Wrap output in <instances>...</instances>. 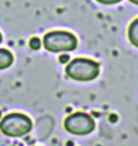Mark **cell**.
I'll use <instances>...</instances> for the list:
<instances>
[{
	"instance_id": "3957f363",
	"label": "cell",
	"mask_w": 138,
	"mask_h": 146,
	"mask_svg": "<svg viewBox=\"0 0 138 146\" xmlns=\"http://www.w3.org/2000/svg\"><path fill=\"white\" fill-rule=\"evenodd\" d=\"M44 48L50 52L73 51L78 46V40L74 34L63 31H53L45 34L43 40Z\"/></svg>"
},
{
	"instance_id": "ba28073f",
	"label": "cell",
	"mask_w": 138,
	"mask_h": 146,
	"mask_svg": "<svg viewBox=\"0 0 138 146\" xmlns=\"http://www.w3.org/2000/svg\"><path fill=\"white\" fill-rule=\"evenodd\" d=\"M96 1H98L102 5H115V4L120 3L121 0H96Z\"/></svg>"
},
{
	"instance_id": "8992f818",
	"label": "cell",
	"mask_w": 138,
	"mask_h": 146,
	"mask_svg": "<svg viewBox=\"0 0 138 146\" xmlns=\"http://www.w3.org/2000/svg\"><path fill=\"white\" fill-rule=\"evenodd\" d=\"M128 39L132 45L138 48V18H136L128 27Z\"/></svg>"
},
{
	"instance_id": "9c48e42d",
	"label": "cell",
	"mask_w": 138,
	"mask_h": 146,
	"mask_svg": "<svg viewBox=\"0 0 138 146\" xmlns=\"http://www.w3.org/2000/svg\"><path fill=\"white\" fill-rule=\"evenodd\" d=\"M68 60H69V56H68V55H61V56H59V61H61L62 63H66Z\"/></svg>"
},
{
	"instance_id": "52a82bcc",
	"label": "cell",
	"mask_w": 138,
	"mask_h": 146,
	"mask_svg": "<svg viewBox=\"0 0 138 146\" xmlns=\"http://www.w3.org/2000/svg\"><path fill=\"white\" fill-rule=\"evenodd\" d=\"M29 45H30V48L33 50H38L41 46V42H40L39 38H32L30 42H29Z\"/></svg>"
},
{
	"instance_id": "8fae6325",
	"label": "cell",
	"mask_w": 138,
	"mask_h": 146,
	"mask_svg": "<svg viewBox=\"0 0 138 146\" xmlns=\"http://www.w3.org/2000/svg\"><path fill=\"white\" fill-rule=\"evenodd\" d=\"M1 40H3V35H1V33H0V43H1Z\"/></svg>"
},
{
	"instance_id": "6da1fadb",
	"label": "cell",
	"mask_w": 138,
	"mask_h": 146,
	"mask_svg": "<svg viewBox=\"0 0 138 146\" xmlns=\"http://www.w3.org/2000/svg\"><path fill=\"white\" fill-rule=\"evenodd\" d=\"M99 68L98 62L85 57H78L67 65L66 73L73 80L90 82L98 77Z\"/></svg>"
},
{
	"instance_id": "7a4b0ae2",
	"label": "cell",
	"mask_w": 138,
	"mask_h": 146,
	"mask_svg": "<svg viewBox=\"0 0 138 146\" xmlns=\"http://www.w3.org/2000/svg\"><path fill=\"white\" fill-rule=\"evenodd\" d=\"M33 128L30 118L18 112H11L6 115L0 122V130L10 138H20L28 134Z\"/></svg>"
},
{
	"instance_id": "277c9868",
	"label": "cell",
	"mask_w": 138,
	"mask_h": 146,
	"mask_svg": "<svg viewBox=\"0 0 138 146\" xmlns=\"http://www.w3.org/2000/svg\"><path fill=\"white\" fill-rule=\"evenodd\" d=\"M64 129L70 134L87 135L95 129V121L85 112H74L64 119Z\"/></svg>"
},
{
	"instance_id": "5b68a950",
	"label": "cell",
	"mask_w": 138,
	"mask_h": 146,
	"mask_svg": "<svg viewBox=\"0 0 138 146\" xmlns=\"http://www.w3.org/2000/svg\"><path fill=\"white\" fill-rule=\"evenodd\" d=\"M13 62V55L6 49H0V71L9 68Z\"/></svg>"
},
{
	"instance_id": "30bf717a",
	"label": "cell",
	"mask_w": 138,
	"mask_h": 146,
	"mask_svg": "<svg viewBox=\"0 0 138 146\" xmlns=\"http://www.w3.org/2000/svg\"><path fill=\"white\" fill-rule=\"evenodd\" d=\"M132 4H135V5H138V0H130Z\"/></svg>"
}]
</instances>
